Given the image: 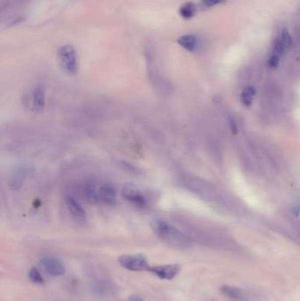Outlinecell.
Masks as SVG:
<instances>
[{
	"label": "cell",
	"mask_w": 300,
	"mask_h": 301,
	"mask_svg": "<svg viewBox=\"0 0 300 301\" xmlns=\"http://www.w3.org/2000/svg\"><path fill=\"white\" fill-rule=\"evenodd\" d=\"M285 47L284 45V43L282 42L281 40H279L278 42H276L274 45V49H273V54L272 55H275V56H278V57H280L283 52L285 51Z\"/></svg>",
	"instance_id": "18"
},
{
	"label": "cell",
	"mask_w": 300,
	"mask_h": 301,
	"mask_svg": "<svg viewBox=\"0 0 300 301\" xmlns=\"http://www.w3.org/2000/svg\"><path fill=\"white\" fill-rule=\"evenodd\" d=\"M58 58L64 71L70 74H75L79 71V63L75 49L71 45L62 46L58 49Z\"/></svg>",
	"instance_id": "3"
},
{
	"label": "cell",
	"mask_w": 300,
	"mask_h": 301,
	"mask_svg": "<svg viewBox=\"0 0 300 301\" xmlns=\"http://www.w3.org/2000/svg\"><path fill=\"white\" fill-rule=\"evenodd\" d=\"M28 276H29V279H30L33 282L35 283V284L42 285V284L44 283V279L42 278L41 272L38 271L36 268H32L30 271H29Z\"/></svg>",
	"instance_id": "15"
},
{
	"label": "cell",
	"mask_w": 300,
	"mask_h": 301,
	"mask_svg": "<svg viewBox=\"0 0 300 301\" xmlns=\"http://www.w3.org/2000/svg\"><path fill=\"white\" fill-rule=\"evenodd\" d=\"M128 301H145L139 295H132L131 297L128 299Z\"/></svg>",
	"instance_id": "21"
},
{
	"label": "cell",
	"mask_w": 300,
	"mask_h": 301,
	"mask_svg": "<svg viewBox=\"0 0 300 301\" xmlns=\"http://www.w3.org/2000/svg\"><path fill=\"white\" fill-rule=\"evenodd\" d=\"M221 292L225 296H227L233 301H241L243 299L242 292L237 287L230 286H222Z\"/></svg>",
	"instance_id": "12"
},
{
	"label": "cell",
	"mask_w": 300,
	"mask_h": 301,
	"mask_svg": "<svg viewBox=\"0 0 300 301\" xmlns=\"http://www.w3.org/2000/svg\"><path fill=\"white\" fill-rule=\"evenodd\" d=\"M29 174V168L26 166H19L11 173L9 179V187L12 190H18L22 187Z\"/></svg>",
	"instance_id": "8"
},
{
	"label": "cell",
	"mask_w": 300,
	"mask_h": 301,
	"mask_svg": "<svg viewBox=\"0 0 300 301\" xmlns=\"http://www.w3.org/2000/svg\"><path fill=\"white\" fill-rule=\"evenodd\" d=\"M65 204L67 207L68 211L71 213L73 218L78 220H85L87 218V212L82 205L77 201L74 197L69 196L65 198Z\"/></svg>",
	"instance_id": "9"
},
{
	"label": "cell",
	"mask_w": 300,
	"mask_h": 301,
	"mask_svg": "<svg viewBox=\"0 0 300 301\" xmlns=\"http://www.w3.org/2000/svg\"><path fill=\"white\" fill-rule=\"evenodd\" d=\"M281 41L284 45H285V49L289 48L290 46L292 45L293 43V40H292V36L290 34L289 31L287 29H284L283 33H282Z\"/></svg>",
	"instance_id": "17"
},
{
	"label": "cell",
	"mask_w": 300,
	"mask_h": 301,
	"mask_svg": "<svg viewBox=\"0 0 300 301\" xmlns=\"http://www.w3.org/2000/svg\"><path fill=\"white\" fill-rule=\"evenodd\" d=\"M155 234L163 241L173 246H184L188 243V238L180 230L162 219H155L151 223Z\"/></svg>",
	"instance_id": "2"
},
{
	"label": "cell",
	"mask_w": 300,
	"mask_h": 301,
	"mask_svg": "<svg viewBox=\"0 0 300 301\" xmlns=\"http://www.w3.org/2000/svg\"><path fill=\"white\" fill-rule=\"evenodd\" d=\"M150 272L153 275L158 277L162 280H172L174 279L180 271V266L179 264H163L150 266Z\"/></svg>",
	"instance_id": "7"
},
{
	"label": "cell",
	"mask_w": 300,
	"mask_h": 301,
	"mask_svg": "<svg viewBox=\"0 0 300 301\" xmlns=\"http://www.w3.org/2000/svg\"><path fill=\"white\" fill-rule=\"evenodd\" d=\"M229 125L230 128H231V130H232V132H233V134H237V132H238V126H237L236 122L234 121V119H233V118H230Z\"/></svg>",
	"instance_id": "20"
},
{
	"label": "cell",
	"mask_w": 300,
	"mask_h": 301,
	"mask_svg": "<svg viewBox=\"0 0 300 301\" xmlns=\"http://www.w3.org/2000/svg\"><path fill=\"white\" fill-rule=\"evenodd\" d=\"M118 262L122 267L130 271H149L150 268L147 256L142 254L124 255L119 257Z\"/></svg>",
	"instance_id": "4"
},
{
	"label": "cell",
	"mask_w": 300,
	"mask_h": 301,
	"mask_svg": "<svg viewBox=\"0 0 300 301\" xmlns=\"http://www.w3.org/2000/svg\"><path fill=\"white\" fill-rule=\"evenodd\" d=\"M255 95V90L254 87H245L244 90H243L242 94H241V101L243 102V104L245 106H247V107L251 105Z\"/></svg>",
	"instance_id": "14"
},
{
	"label": "cell",
	"mask_w": 300,
	"mask_h": 301,
	"mask_svg": "<svg viewBox=\"0 0 300 301\" xmlns=\"http://www.w3.org/2000/svg\"><path fill=\"white\" fill-rule=\"evenodd\" d=\"M122 195L125 200L132 203L137 207L144 208L147 205V199L141 189L134 184L128 182L124 184V188L122 189Z\"/></svg>",
	"instance_id": "5"
},
{
	"label": "cell",
	"mask_w": 300,
	"mask_h": 301,
	"mask_svg": "<svg viewBox=\"0 0 300 301\" xmlns=\"http://www.w3.org/2000/svg\"><path fill=\"white\" fill-rule=\"evenodd\" d=\"M86 196L89 202L113 206L117 203V190L108 182L90 181L86 186Z\"/></svg>",
	"instance_id": "1"
},
{
	"label": "cell",
	"mask_w": 300,
	"mask_h": 301,
	"mask_svg": "<svg viewBox=\"0 0 300 301\" xmlns=\"http://www.w3.org/2000/svg\"><path fill=\"white\" fill-rule=\"evenodd\" d=\"M45 90L43 87L39 86L34 89L32 103L35 111L41 112L45 108Z\"/></svg>",
	"instance_id": "10"
},
{
	"label": "cell",
	"mask_w": 300,
	"mask_h": 301,
	"mask_svg": "<svg viewBox=\"0 0 300 301\" xmlns=\"http://www.w3.org/2000/svg\"><path fill=\"white\" fill-rule=\"evenodd\" d=\"M40 264L43 270L53 277H61L65 274L64 264L60 260L53 256H43L40 260Z\"/></svg>",
	"instance_id": "6"
},
{
	"label": "cell",
	"mask_w": 300,
	"mask_h": 301,
	"mask_svg": "<svg viewBox=\"0 0 300 301\" xmlns=\"http://www.w3.org/2000/svg\"><path fill=\"white\" fill-rule=\"evenodd\" d=\"M225 0H201V2L199 3L200 7L203 9H207V8L212 7L217 4L224 3Z\"/></svg>",
	"instance_id": "16"
},
{
	"label": "cell",
	"mask_w": 300,
	"mask_h": 301,
	"mask_svg": "<svg viewBox=\"0 0 300 301\" xmlns=\"http://www.w3.org/2000/svg\"><path fill=\"white\" fill-rule=\"evenodd\" d=\"M177 42L188 51H194L197 47V38L194 34H184L177 39Z\"/></svg>",
	"instance_id": "11"
},
{
	"label": "cell",
	"mask_w": 300,
	"mask_h": 301,
	"mask_svg": "<svg viewBox=\"0 0 300 301\" xmlns=\"http://www.w3.org/2000/svg\"><path fill=\"white\" fill-rule=\"evenodd\" d=\"M279 57H280L275 56V55L271 56L270 61H269V64H270V67L276 68L278 66V64H279Z\"/></svg>",
	"instance_id": "19"
},
{
	"label": "cell",
	"mask_w": 300,
	"mask_h": 301,
	"mask_svg": "<svg viewBox=\"0 0 300 301\" xmlns=\"http://www.w3.org/2000/svg\"><path fill=\"white\" fill-rule=\"evenodd\" d=\"M196 12V6L192 2H186L180 6L179 10L180 15L185 19H189L195 16Z\"/></svg>",
	"instance_id": "13"
}]
</instances>
